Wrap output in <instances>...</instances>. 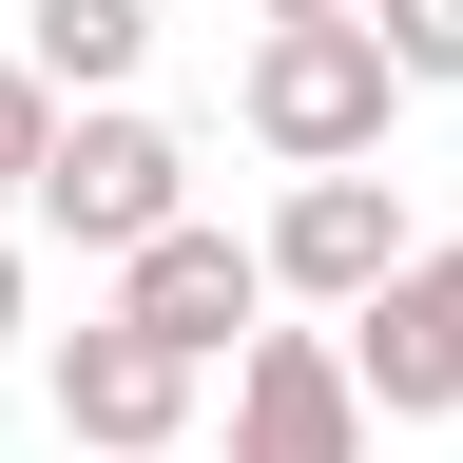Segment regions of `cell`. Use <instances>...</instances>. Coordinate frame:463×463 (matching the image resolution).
<instances>
[{"instance_id": "6da1fadb", "label": "cell", "mask_w": 463, "mask_h": 463, "mask_svg": "<svg viewBox=\"0 0 463 463\" xmlns=\"http://www.w3.org/2000/svg\"><path fill=\"white\" fill-rule=\"evenodd\" d=\"M20 213L58 232V251H116V270H136L155 232H194V155H174L136 97H116V116H58V155H39Z\"/></svg>"}, {"instance_id": "7a4b0ae2", "label": "cell", "mask_w": 463, "mask_h": 463, "mask_svg": "<svg viewBox=\"0 0 463 463\" xmlns=\"http://www.w3.org/2000/svg\"><path fill=\"white\" fill-rule=\"evenodd\" d=\"M251 136L289 155V174H367L386 155V116H405V78H386V39L367 20H309V39H251Z\"/></svg>"}, {"instance_id": "3957f363", "label": "cell", "mask_w": 463, "mask_h": 463, "mask_svg": "<svg viewBox=\"0 0 463 463\" xmlns=\"http://www.w3.org/2000/svg\"><path fill=\"white\" fill-rule=\"evenodd\" d=\"M251 309H270V251H251V232H155V251L136 270H116V328H136V347H174V367H251Z\"/></svg>"}, {"instance_id": "277c9868", "label": "cell", "mask_w": 463, "mask_h": 463, "mask_svg": "<svg viewBox=\"0 0 463 463\" xmlns=\"http://www.w3.org/2000/svg\"><path fill=\"white\" fill-rule=\"evenodd\" d=\"M39 386H58V444H97V463H174V444H194V367H174V347H136L116 309L58 328Z\"/></svg>"}, {"instance_id": "5b68a950", "label": "cell", "mask_w": 463, "mask_h": 463, "mask_svg": "<svg viewBox=\"0 0 463 463\" xmlns=\"http://www.w3.org/2000/svg\"><path fill=\"white\" fill-rule=\"evenodd\" d=\"M347 386H367V425H444L463 405V251H405L347 309Z\"/></svg>"}, {"instance_id": "8992f818", "label": "cell", "mask_w": 463, "mask_h": 463, "mask_svg": "<svg viewBox=\"0 0 463 463\" xmlns=\"http://www.w3.org/2000/svg\"><path fill=\"white\" fill-rule=\"evenodd\" d=\"M232 463H367L347 328H251V367H232Z\"/></svg>"}, {"instance_id": "52a82bcc", "label": "cell", "mask_w": 463, "mask_h": 463, "mask_svg": "<svg viewBox=\"0 0 463 463\" xmlns=\"http://www.w3.org/2000/svg\"><path fill=\"white\" fill-rule=\"evenodd\" d=\"M251 251H270L289 309H367V289L405 270V194H386V174H289V213L251 232Z\"/></svg>"}, {"instance_id": "ba28073f", "label": "cell", "mask_w": 463, "mask_h": 463, "mask_svg": "<svg viewBox=\"0 0 463 463\" xmlns=\"http://www.w3.org/2000/svg\"><path fill=\"white\" fill-rule=\"evenodd\" d=\"M155 58V0H20V78L58 116H116V78Z\"/></svg>"}, {"instance_id": "9c48e42d", "label": "cell", "mask_w": 463, "mask_h": 463, "mask_svg": "<svg viewBox=\"0 0 463 463\" xmlns=\"http://www.w3.org/2000/svg\"><path fill=\"white\" fill-rule=\"evenodd\" d=\"M367 39H386V78H405V97H444V78H463V0H367Z\"/></svg>"}, {"instance_id": "30bf717a", "label": "cell", "mask_w": 463, "mask_h": 463, "mask_svg": "<svg viewBox=\"0 0 463 463\" xmlns=\"http://www.w3.org/2000/svg\"><path fill=\"white\" fill-rule=\"evenodd\" d=\"M39 155H58V97L20 78V58H0V194H39Z\"/></svg>"}, {"instance_id": "8fae6325", "label": "cell", "mask_w": 463, "mask_h": 463, "mask_svg": "<svg viewBox=\"0 0 463 463\" xmlns=\"http://www.w3.org/2000/svg\"><path fill=\"white\" fill-rule=\"evenodd\" d=\"M309 20H367V0H270V39H309Z\"/></svg>"}, {"instance_id": "7c38bea8", "label": "cell", "mask_w": 463, "mask_h": 463, "mask_svg": "<svg viewBox=\"0 0 463 463\" xmlns=\"http://www.w3.org/2000/svg\"><path fill=\"white\" fill-rule=\"evenodd\" d=\"M0 347H20V232H0Z\"/></svg>"}, {"instance_id": "4fadbf2b", "label": "cell", "mask_w": 463, "mask_h": 463, "mask_svg": "<svg viewBox=\"0 0 463 463\" xmlns=\"http://www.w3.org/2000/svg\"><path fill=\"white\" fill-rule=\"evenodd\" d=\"M174 463H194V444H174Z\"/></svg>"}]
</instances>
